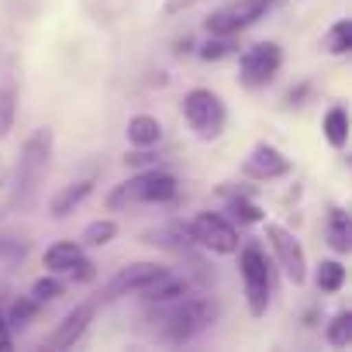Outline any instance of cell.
Segmentation results:
<instances>
[{
	"instance_id": "29",
	"label": "cell",
	"mask_w": 352,
	"mask_h": 352,
	"mask_svg": "<svg viewBox=\"0 0 352 352\" xmlns=\"http://www.w3.org/2000/svg\"><path fill=\"white\" fill-rule=\"evenodd\" d=\"M152 159H155L152 148H138V152H128V155H124V166H128V169H131V166L138 169V166H148Z\"/></svg>"
},
{
	"instance_id": "4",
	"label": "cell",
	"mask_w": 352,
	"mask_h": 352,
	"mask_svg": "<svg viewBox=\"0 0 352 352\" xmlns=\"http://www.w3.org/2000/svg\"><path fill=\"white\" fill-rule=\"evenodd\" d=\"M180 232H184L190 242H197L201 249L214 252V256H232V252H239V245H242L239 228H235L225 214H214V211L194 214L187 225H180Z\"/></svg>"
},
{
	"instance_id": "7",
	"label": "cell",
	"mask_w": 352,
	"mask_h": 352,
	"mask_svg": "<svg viewBox=\"0 0 352 352\" xmlns=\"http://www.w3.org/2000/svg\"><path fill=\"white\" fill-rule=\"evenodd\" d=\"M280 66H283V49L276 42H256L239 59V83L249 90H259L280 73Z\"/></svg>"
},
{
	"instance_id": "17",
	"label": "cell",
	"mask_w": 352,
	"mask_h": 352,
	"mask_svg": "<svg viewBox=\"0 0 352 352\" xmlns=\"http://www.w3.org/2000/svg\"><path fill=\"white\" fill-rule=\"evenodd\" d=\"M80 256H83V245H80V242H56V245L45 249L42 266H45L49 273H69Z\"/></svg>"
},
{
	"instance_id": "9",
	"label": "cell",
	"mask_w": 352,
	"mask_h": 352,
	"mask_svg": "<svg viewBox=\"0 0 352 352\" xmlns=\"http://www.w3.org/2000/svg\"><path fill=\"white\" fill-rule=\"evenodd\" d=\"M266 242H270L283 276L294 287H300L307 280V256H304V245L297 242V235L290 228H283V225H266Z\"/></svg>"
},
{
	"instance_id": "3",
	"label": "cell",
	"mask_w": 352,
	"mask_h": 352,
	"mask_svg": "<svg viewBox=\"0 0 352 352\" xmlns=\"http://www.w3.org/2000/svg\"><path fill=\"white\" fill-rule=\"evenodd\" d=\"M239 249H242V256H239V273H242V283H245L249 314H252V318H263L266 307H270V294H273L270 259H266V252L259 249V242H249V245H239Z\"/></svg>"
},
{
	"instance_id": "10",
	"label": "cell",
	"mask_w": 352,
	"mask_h": 352,
	"mask_svg": "<svg viewBox=\"0 0 352 352\" xmlns=\"http://www.w3.org/2000/svg\"><path fill=\"white\" fill-rule=\"evenodd\" d=\"M242 173L249 176V180H280V176L290 173V159L276 145L256 142L252 152H249V159L242 162Z\"/></svg>"
},
{
	"instance_id": "13",
	"label": "cell",
	"mask_w": 352,
	"mask_h": 352,
	"mask_svg": "<svg viewBox=\"0 0 352 352\" xmlns=\"http://www.w3.org/2000/svg\"><path fill=\"white\" fill-rule=\"evenodd\" d=\"M94 194V180H76V184H69V187H63L52 201H49V211H52V218H69L87 197Z\"/></svg>"
},
{
	"instance_id": "32",
	"label": "cell",
	"mask_w": 352,
	"mask_h": 352,
	"mask_svg": "<svg viewBox=\"0 0 352 352\" xmlns=\"http://www.w3.org/2000/svg\"><path fill=\"white\" fill-rule=\"evenodd\" d=\"M304 94H307V87H297V90H290V94H287V104H294V100H304Z\"/></svg>"
},
{
	"instance_id": "14",
	"label": "cell",
	"mask_w": 352,
	"mask_h": 352,
	"mask_svg": "<svg viewBox=\"0 0 352 352\" xmlns=\"http://www.w3.org/2000/svg\"><path fill=\"white\" fill-rule=\"evenodd\" d=\"M124 135H128V142H131L135 148H152V145L162 142V124H159L152 114H131Z\"/></svg>"
},
{
	"instance_id": "25",
	"label": "cell",
	"mask_w": 352,
	"mask_h": 352,
	"mask_svg": "<svg viewBox=\"0 0 352 352\" xmlns=\"http://www.w3.org/2000/svg\"><path fill=\"white\" fill-rule=\"evenodd\" d=\"M66 294V283L59 280V273H45V276H38L35 283H32V297L38 300V304H49V300H56V297H63Z\"/></svg>"
},
{
	"instance_id": "27",
	"label": "cell",
	"mask_w": 352,
	"mask_h": 352,
	"mask_svg": "<svg viewBox=\"0 0 352 352\" xmlns=\"http://www.w3.org/2000/svg\"><path fill=\"white\" fill-rule=\"evenodd\" d=\"M232 49H235L232 38H225V35H211V42L201 45V59H204V63H214V59H225Z\"/></svg>"
},
{
	"instance_id": "21",
	"label": "cell",
	"mask_w": 352,
	"mask_h": 352,
	"mask_svg": "<svg viewBox=\"0 0 352 352\" xmlns=\"http://www.w3.org/2000/svg\"><path fill=\"white\" fill-rule=\"evenodd\" d=\"M314 283L321 294H338L345 287V266L338 259H321L314 270Z\"/></svg>"
},
{
	"instance_id": "28",
	"label": "cell",
	"mask_w": 352,
	"mask_h": 352,
	"mask_svg": "<svg viewBox=\"0 0 352 352\" xmlns=\"http://www.w3.org/2000/svg\"><path fill=\"white\" fill-rule=\"evenodd\" d=\"M69 276H73L76 283H90V280L97 276V266H94L90 259H83V256H80V259L73 263V270H69Z\"/></svg>"
},
{
	"instance_id": "5",
	"label": "cell",
	"mask_w": 352,
	"mask_h": 352,
	"mask_svg": "<svg viewBox=\"0 0 352 352\" xmlns=\"http://www.w3.org/2000/svg\"><path fill=\"white\" fill-rule=\"evenodd\" d=\"M184 118H187V124L197 131V138H204V142L218 138V135L225 131V124H228L225 100H221L214 90H204V87L187 90V97H184Z\"/></svg>"
},
{
	"instance_id": "22",
	"label": "cell",
	"mask_w": 352,
	"mask_h": 352,
	"mask_svg": "<svg viewBox=\"0 0 352 352\" xmlns=\"http://www.w3.org/2000/svg\"><path fill=\"white\" fill-rule=\"evenodd\" d=\"M324 49H328L331 56H345V52L352 49V21H349V18L335 21V25L324 32Z\"/></svg>"
},
{
	"instance_id": "1",
	"label": "cell",
	"mask_w": 352,
	"mask_h": 352,
	"mask_svg": "<svg viewBox=\"0 0 352 352\" xmlns=\"http://www.w3.org/2000/svg\"><path fill=\"white\" fill-rule=\"evenodd\" d=\"M52 152H56V135L49 128H35L28 135V142L21 145V155L14 162V180H11V208L14 211H32L38 204L42 184L52 166Z\"/></svg>"
},
{
	"instance_id": "16",
	"label": "cell",
	"mask_w": 352,
	"mask_h": 352,
	"mask_svg": "<svg viewBox=\"0 0 352 352\" xmlns=\"http://www.w3.org/2000/svg\"><path fill=\"white\" fill-rule=\"evenodd\" d=\"M187 294H190V287H187L184 280H176L173 273H166L162 280H155L152 287L142 290V300L155 307V304H173V300H180V297H187Z\"/></svg>"
},
{
	"instance_id": "31",
	"label": "cell",
	"mask_w": 352,
	"mask_h": 352,
	"mask_svg": "<svg viewBox=\"0 0 352 352\" xmlns=\"http://www.w3.org/2000/svg\"><path fill=\"white\" fill-rule=\"evenodd\" d=\"M0 349H11V338H8V318H4V307H0Z\"/></svg>"
},
{
	"instance_id": "26",
	"label": "cell",
	"mask_w": 352,
	"mask_h": 352,
	"mask_svg": "<svg viewBox=\"0 0 352 352\" xmlns=\"http://www.w3.org/2000/svg\"><path fill=\"white\" fill-rule=\"evenodd\" d=\"M228 214H232L235 221H242V225L263 221V211H259L252 201H245V197H232V201H228Z\"/></svg>"
},
{
	"instance_id": "6",
	"label": "cell",
	"mask_w": 352,
	"mask_h": 352,
	"mask_svg": "<svg viewBox=\"0 0 352 352\" xmlns=\"http://www.w3.org/2000/svg\"><path fill=\"white\" fill-rule=\"evenodd\" d=\"M270 8H273L270 0H232V4L218 8L214 14H208L204 28H208L211 35H225V38H232V35L252 28L256 21H263V14H266Z\"/></svg>"
},
{
	"instance_id": "2",
	"label": "cell",
	"mask_w": 352,
	"mask_h": 352,
	"mask_svg": "<svg viewBox=\"0 0 352 352\" xmlns=\"http://www.w3.org/2000/svg\"><path fill=\"white\" fill-rule=\"evenodd\" d=\"M218 318V304L208 300V297H180V300H173V311L166 314V338L176 342V345H184L190 338H197L201 331H208Z\"/></svg>"
},
{
	"instance_id": "20",
	"label": "cell",
	"mask_w": 352,
	"mask_h": 352,
	"mask_svg": "<svg viewBox=\"0 0 352 352\" xmlns=\"http://www.w3.org/2000/svg\"><path fill=\"white\" fill-rule=\"evenodd\" d=\"M114 239H118V221L97 218V221H90V225L83 228L80 245H83V249H104V245H111Z\"/></svg>"
},
{
	"instance_id": "24",
	"label": "cell",
	"mask_w": 352,
	"mask_h": 352,
	"mask_svg": "<svg viewBox=\"0 0 352 352\" xmlns=\"http://www.w3.org/2000/svg\"><path fill=\"white\" fill-rule=\"evenodd\" d=\"M324 338H328V345H335V349H345V345L352 342V314H349V311H338V314L328 321V328H324Z\"/></svg>"
},
{
	"instance_id": "8",
	"label": "cell",
	"mask_w": 352,
	"mask_h": 352,
	"mask_svg": "<svg viewBox=\"0 0 352 352\" xmlns=\"http://www.w3.org/2000/svg\"><path fill=\"white\" fill-rule=\"evenodd\" d=\"M169 270L162 263H128L124 270H118L104 290H100V304H111V300H121V297H131V294H142L145 287H152L155 280H162Z\"/></svg>"
},
{
	"instance_id": "15",
	"label": "cell",
	"mask_w": 352,
	"mask_h": 352,
	"mask_svg": "<svg viewBox=\"0 0 352 352\" xmlns=\"http://www.w3.org/2000/svg\"><path fill=\"white\" fill-rule=\"evenodd\" d=\"M173 197H176V176L166 169H148L142 187V204H169Z\"/></svg>"
},
{
	"instance_id": "19",
	"label": "cell",
	"mask_w": 352,
	"mask_h": 352,
	"mask_svg": "<svg viewBox=\"0 0 352 352\" xmlns=\"http://www.w3.org/2000/svg\"><path fill=\"white\" fill-rule=\"evenodd\" d=\"M14 118H18V87L14 80H0V142L11 135Z\"/></svg>"
},
{
	"instance_id": "12",
	"label": "cell",
	"mask_w": 352,
	"mask_h": 352,
	"mask_svg": "<svg viewBox=\"0 0 352 352\" xmlns=\"http://www.w3.org/2000/svg\"><path fill=\"white\" fill-rule=\"evenodd\" d=\"M324 239H328V245H331L338 256H345V252L352 249V218H349L345 208H338V204L328 208V218H324Z\"/></svg>"
},
{
	"instance_id": "23",
	"label": "cell",
	"mask_w": 352,
	"mask_h": 352,
	"mask_svg": "<svg viewBox=\"0 0 352 352\" xmlns=\"http://www.w3.org/2000/svg\"><path fill=\"white\" fill-rule=\"evenodd\" d=\"M38 307H42V304H38L35 297H18V300L8 307V314H4V318H8V331H18V328H25V324H28V321L38 314Z\"/></svg>"
},
{
	"instance_id": "11",
	"label": "cell",
	"mask_w": 352,
	"mask_h": 352,
	"mask_svg": "<svg viewBox=\"0 0 352 352\" xmlns=\"http://www.w3.org/2000/svg\"><path fill=\"white\" fill-rule=\"evenodd\" d=\"M94 314H97V304H76V307L56 324V331L49 335V349H73V345L87 335V328L94 324Z\"/></svg>"
},
{
	"instance_id": "18",
	"label": "cell",
	"mask_w": 352,
	"mask_h": 352,
	"mask_svg": "<svg viewBox=\"0 0 352 352\" xmlns=\"http://www.w3.org/2000/svg\"><path fill=\"white\" fill-rule=\"evenodd\" d=\"M321 131H324V142L331 148H345V142H349V111L342 104H335L331 111H324Z\"/></svg>"
},
{
	"instance_id": "30",
	"label": "cell",
	"mask_w": 352,
	"mask_h": 352,
	"mask_svg": "<svg viewBox=\"0 0 352 352\" xmlns=\"http://www.w3.org/2000/svg\"><path fill=\"white\" fill-rule=\"evenodd\" d=\"M194 0H166V14H180L184 8H190Z\"/></svg>"
}]
</instances>
